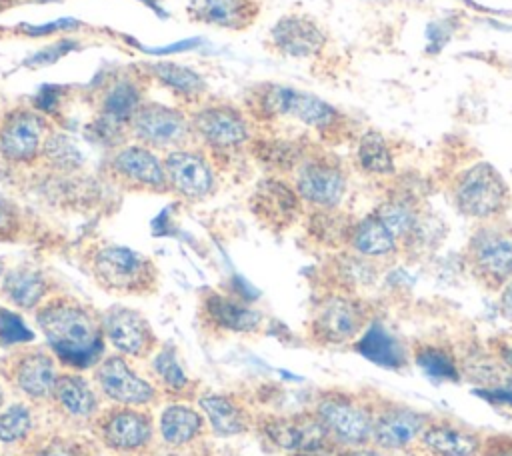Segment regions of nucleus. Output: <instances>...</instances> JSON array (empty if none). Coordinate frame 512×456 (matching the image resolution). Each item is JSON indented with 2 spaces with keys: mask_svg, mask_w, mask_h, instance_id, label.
I'll list each match as a JSON object with an SVG mask.
<instances>
[{
  "mask_svg": "<svg viewBox=\"0 0 512 456\" xmlns=\"http://www.w3.org/2000/svg\"><path fill=\"white\" fill-rule=\"evenodd\" d=\"M36 322L62 364L82 370L102 360V318L82 302L68 296L48 298L36 308Z\"/></svg>",
  "mask_w": 512,
  "mask_h": 456,
  "instance_id": "f257e3e1",
  "label": "nucleus"
},
{
  "mask_svg": "<svg viewBox=\"0 0 512 456\" xmlns=\"http://www.w3.org/2000/svg\"><path fill=\"white\" fill-rule=\"evenodd\" d=\"M248 114L258 120H294L322 136H336L348 128V116L328 100L276 82H264L248 94Z\"/></svg>",
  "mask_w": 512,
  "mask_h": 456,
  "instance_id": "f03ea898",
  "label": "nucleus"
},
{
  "mask_svg": "<svg viewBox=\"0 0 512 456\" xmlns=\"http://www.w3.org/2000/svg\"><path fill=\"white\" fill-rule=\"evenodd\" d=\"M454 208L472 220H500L510 206V186L502 172L488 160L464 166L450 184Z\"/></svg>",
  "mask_w": 512,
  "mask_h": 456,
  "instance_id": "7ed1b4c3",
  "label": "nucleus"
},
{
  "mask_svg": "<svg viewBox=\"0 0 512 456\" xmlns=\"http://www.w3.org/2000/svg\"><path fill=\"white\" fill-rule=\"evenodd\" d=\"M92 278L116 294H150L158 284L154 262L128 246L104 244L98 246L88 260Z\"/></svg>",
  "mask_w": 512,
  "mask_h": 456,
  "instance_id": "20e7f679",
  "label": "nucleus"
},
{
  "mask_svg": "<svg viewBox=\"0 0 512 456\" xmlns=\"http://www.w3.org/2000/svg\"><path fill=\"white\" fill-rule=\"evenodd\" d=\"M464 260L482 284L500 290L512 280V226L502 220L480 222L468 238Z\"/></svg>",
  "mask_w": 512,
  "mask_h": 456,
  "instance_id": "39448f33",
  "label": "nucleus"
},
{
  "mask_svg": "<svg viewBox=\"0 0 512 456\" xmlns=\"http://www.w3.org/2000/svg\"><path fill=\"white\" fill-rule=\"evenodd\" d=\"M294 188L314 210H334L348 192V176L334 156L310 152L294 168Z\"/></svg>",
  "mask_w": 512,
  "mask_h": 456,
  "instance_id": "423d86ee",
  "label": "nucleus"
},
{
  "mask_svg": "<svg viewBox=\"0 0 512 456\" xmlns=\"http://www.w3.org/2000/svg\"><path fill=\"white\" fill-rule=\"evenodd\" d=\"M368 306L352 292L324 296L310 322V334L320 344H346L356 340L368 326Z\"/></svg>",
  "mask_w": 512,
  "mask_h": 456,
  "instance_id": "0eeeda50",
  "label": "nucleus"
},
{
  "mask_svg": "<svg viewBox=\"0 0 512 456\" xmlns=\"http://www.w3.org/2000/svg\"><path fill=\"white\" fill-rule=\"evenodd\" d=\"M192 134L218 152L238 150L250 142V120L228 102H208L190 114Z\"/></svg>",
  "mask_w": 512,
  "mask_h": 456,
  "instance_id": "6e6552de",
  "label": "nucleus"
},
{
  "mask_svg": "<svg viewBox=\"0 0 512 456\" xmlns=\"http://www.w3.org/2000/svg\"><path fill=\"white\" fill-rule=\"evenodd\" d=\"M128 130L140 144L168 152L184 148L186 140L194 136L190 114L160 102H144Z\"/></svg>",
  "mask_w": 512,
  "mask_h": 456,
  "instance_id": "1a4fd4ad",
  "label": "nucleus"
},
{
  "mask_svg": "<svg viewBox=\"0 0 512 456\" xmlns=\"http://www.w3.org/2000/svg\"><path fill=\"white\" fill-rule=\"evenodd\" d=\"M316 416L328 430L332 442L348 448L364 446L372 440L374 414L346 394H326L316 404Z\"/></svg>",
  "mask_w": 512,
  "mask_h": 456,
  "instance_id": "9d476101",
  "label": "nucleus"
},
{
  "mask_svg": "<svg viewBox=\"0 0 512 456\" xmlns=\"http://www.w3.org/2000/svg\"><path fill=\"white\" fill-rule=\"evenodd\" d=\"M48 124L36 108H14L0 122V156L12 164H28L42 156Z\"/></svg>",
  "mask_w": 512,
  "mask_h": 456,
  "instance_id": "9b49d317",
  "label": "nucleus"
},
{
  "mask_svg": "<svg viewBox=\"0 0 512 456\" xmlns=\"http://www.w3.org/2000/svg\"><path fill=\"white\" fill-rule=\"evenodd\" d=\"M272 48L292 60H312L328 46L326 30L308 14H284L270 28Z\"/></svg>",
  "mask_w": 512,
  "mask_h": 456,
  "instance_id": "f8f14e48",
  "label": "nucleus"
},
{
  "mask_svg": "<svg viewBox=\"0 0 512 456\" xmlns=\"http://www.w3.org/2000/svg\"><path fill=\"white\" fill-rule=\"evenodd\" d=\"M164 170L168 188L186 200H202L214 192L216 176L206 156L192 148L166 152Z\"/></svg>",
  "mask_w": 512,
  "mask_h": 456,
  "instance_id": "ddd939ff",
  "label": "nucleus"
},
{
  "mask_svg": "<svg viewBox=\"0 0 512 456\" xmlns=\"http://www.w3.org/2000/svg\"><path fill=\"white\" fill-rule=\"evenodd\" d=\"M102 442L114 452H140L154 436L152 418L136 408H110L96 420Z\"/></svg>",
  "mask_w": 512,
  "mask_h": 456,
  "instance_id": "4468645a",
  "label": "nucleus"
},
{
  "mask_svg": "<svg viewBox=\"0 0 512 456\" xmlns=\"http://www.w3.org/2000/svg\"><path fill=\"white\" fill-rule=\"evenodd\" d=\"M266 438L288 452H316L320 454L330 442V434L314 414H292V416H274L262 424Z\"/></svg>",
  "mask_w": 512,
  "mask_h": 456,
  "instance_id": "2eb2a0df",
  "label": "nucleus"
},
{
  "mask_svg": "<svg viewBox=\"0 0 512 456\" xmlns=\"http://www.w3.org/2000/svg\"><path fill=\"white\" fill-rule=\"evenodd\" d=\"M110 170L122 182L146 190H166V170L164 160L154 152V148L140 142L124 144L114 150L110 158Z\"/></svg>",
  "mask_w": 512,
  "mask_h": 456,
  "instance_id": "dca6fc26",
  "label": "nucleus"
},
{
  "mask_svg": "<svg viewBox=\"0 0 512 456\" xmlns=\"http://www.w3.org/2000/svg\"><path fill=\"white\" fill-rule=\"evenodd\" d=\"M102 330L108 342L128 356L146 358L156 346L152 326L140 312L132 308L112 306L110 310H106V314L102 316Z\"/></svg>",
  "mask_w": 512,
  "mask_h": 456,
  "instance_id": "f3484780",
  "label": "nucleus"
},
{
  "mask_svg": "<svg viewBox=\"0 0 512 456\" xmlns=\"http://www.w3.org/2000/svg\"><path fill=\"white\" fill-rule=\"evenodd\" d=\"M96 380L104 396L122 406H144L156 396L154 386L132 372L120 356L102 360L96 368Z\"/></svg>",
  "mask_w": 512,
  "mask_h": 456,
  "instance_id": "a211bd4d",
  "label": "nucleus"
},
{
  "mask_svg": "<svg viewBox=\"0 0 512 456\" xmlns=\"http://www.w3.org/2000/svg\"><path fill=\"white\" fill-rule=\"evenodd\" d=\"M426 414L408 406H390L374 414L372 440L380 450H404L422 436Z\"/></svg>",
  "mask_w": 512,
  "mask_h": 456,
  "instance_id": "6ab92c4d",
  "label": "nucleus"
},
{
  "mask_svg": "<svg viewBox=\"0 0 512 456\" xmlns=\"http://www.w3.org/2000/svg\"><path fill=\"white\" fill-rule=\"evenodd\" d=\"M8 378L32 400L52 398L58 378L52 356L42 350H24L8 360Z\"/></svg>",
  "mask_w": 512,
  "mask_h": 456,
  "instance_id": "aec40b11",
  "label": "nucleus"
},
{
  "mask_svg": "<svg viewBox=\"0 0 512 456\" xmlns=\"http://www.w3.org/2000/svg\"><path fill=\"white\" fill-rule=\"evenodd\" d=\"M252 210L266 226L286 228L300 216L302 198L284 180L266 178L252 196Z\"/></svg>",
  "mask_w": 512,
  "mask_h": 456,
  "instance_id": "412c9836",
  "label": "nucleus"
},
{
  "mask_svg": "<svg viewBox=\"0 0 512 456\" xmlns=\"http://www.w3.org/2000/svg\"><path fill=\"white\" fill-rule=\"evenodd\" d=\"M144 88L140 78L122 76L104 88L100 98V124L110 130L130 128L136 112L144 104Z\"/></svg>",
  "mask_w": 512,
  "mask_h": 456,
  "instance_id": "4be33fe9",
  "label": "nucleus"
},
{
  "mask_svg": "<svg viewBox=\"0 0 512 456\" xmlns=\"http://www.w3.org/2000/svg\"><path fill=\"white\" fill-rule=\"evenodd\" d=\"M200 318L206 326L222 332H254L262 324L258 310L220 292H210L202 298Z\"/></svg>",
  "mask_w": 512,
  "mask_h": 456,
  "instance_id": "5701e85b",
  "label": "nucleus"
},
{
  "mask_svg": "<svg viewBox=\"0 0 512 456\" xmlns=\"http://www.w3.org/2000/svg\"><path fill=\"white\" fill-rule=\"evenodd\" d=\"M186 10L194 22L242 30L256 20L260 4L258 0H190Z\"/></svg>",
  "mask_w": 512,
  "mask_h": 456,
  "instance_id": "b1692460",
  "label": "nucleus"
},
{
  "mask_svg": "<svg viewBox=\"0 0 512 456\" xmlns=\"http://www.w3.org/2000/svg\"><path fill=\"white\" fill-rule=\"evenodd\" d=\"M348 248L368 260L380 262L396 256L402 246L394 232L380 220V216L370 212L354 220L348 236Z\"/></svg>",
  "mask_w": 512,
  "mask_h": 456,
  "instance_id": "393cba45",
  "label": "nucleus"
},
{
  "mask_svg": "<svg viewBox=\"0 0 512 456\" xmlns=\"http://www.w3.org/2000/svg\"><path fill=\"white\" fill-rule=\"evenodd\" d=\"M356 352L364 360L386 370H400L408 362L404 344L378 320H370L364 332L356 338Z\"/></svg>",
  "mask_w": 512,
  "mask_h": 456,
  "instance_id": "a878e982",
  "label": "nucleus"
},
{
  "mask_svg": "<svg viewBox=\"0 0 512 456\" xmlns=\"http://www.w3.org/2000/svg\"><path fill=\"white\" fill-rule=\"evenodd\" d=\"M0 286L4 298L20 310L40 308L50 292V282L44 272L24 264L6 270Z\"/></svg>",
  "mask_w": 512,
  "mask_h": 456,
  "instance_id": "bb28decb",
  "label": "nucleus"
},
{
  "mask_svg": "<svg viewBox=\"0 0 512 456\" xmlns=\"http://www.w3.org/2000/svg\"><path fill=\"white\" fill-rule=\"evenodd\" d=\"M356 166L374 178H390L396 174V152L388 136L376 128H368L358 134L354 144Z\"/></svg>",
  "mask_w": 512,
  "mask_h": 456,
  "instance_id": "cd10ccee",
  "label": "nucleus"
},
{
  "mask_svg": "<svg viewBox=\"0 0 512 456\" xmlns=\"http://www.w3.org/2000/svg\"><path fill=\"white\" fill-rule=\"evenodd\" d=\"M420 440L434 456H476L482 450L480 436L446 422L428 424Z\"/></svg>",
  "mask_w": 512,
  "mask_h": 456,
  "instance_id": "c85d7f7f",
  "label": "nucleus"
},
{
  "mask_svg": "<svg viewBox=\"0 0 512 456\" xmlns=\"http://www.w3.org/2000/svg\"><path fill=\"white\" fill-rule=\"evenodd\" d=\"M52 398L64 414L76 420L92 418L98 412V398L92 386L76 374H58Z\"/></svg>",
  "mask_w": 512,
  "mask_h": 456,
  "instance_id": "c756f323",
  "label": "nucleus"
},
{
  "mask_svg": "<svg viewBox=\"0 0 512 456\" xmlns=\"http://www.w3.org/2000/svg\"><path fill=\"white\" fill-rule=\"evenodd\" d=\"M200 408L206 414L212 430L220 436H234L248 430V412L226 394H204Z\"/></svg>",
  "mask_w": 512,
  "mask_h": 456,
  "instance_id": "7c9ffc66",
  "label": "nucleus"
},
{
  "mask_svg": "<svg viewBox=\"0 0 512 456\" xmlns=\"http://www.w3.org/2000/svg\"><path fill=\"white\" fill-rule=\"evenodd\" d=\"M374 212L394 232V236L400 240V246L412 234V230L416 228V224L422 216L416 196L408 194V192H400V190L396 194H390L388 198H384L376 206Z\"/></svg>",
  "mask_w": 512,
  "mask_h": 456,
  "instance_id": "2f4dec72",
  "label": "nucleus"
},
{
  "mask_svg": "<svg viewBox=\"0 0 512 456\" xmlns=\"http://www.w3.org/2000/svg\"><path fill=\"white\" fill-rule=\"evenodd\" d=\"M204 420L186 404H172L162 412L160 434L168 446H184L200 436Z\"/></svg>",
  "mask_w": 512,
  "mask_h": 456,
  "instance_id": "473e14b6",
  "label": "nucleus"
},
{
  "mask_svg": "<svg viewBox=\"0 0 512 456\" xmlns=\"http://www.w3.org/2000/svg\"><path fill=\"white\" fill-rule=\"evenodd\" d=\"M148 74L160 82L164 88L172 90L176 96H184V98H200L206 90V82L204 78L182 64L176 62H156L146 66Z\"/></svg>",
  "mask_w": 512,
  "mask_h": 456,
  "instance_id": "72a5a7b5",
  "label": "nucleus"
},
{
  "mask_svg": "<svg viewBox=\"0 0 512 456\" xmlns=\"http://www.w3.org/2000/svg\"><path fill=\"white\" fill-rule=\"evenodd\" d=\"M354 220L346 218V214L334 210H314L308 220V232L314 240H318L324 246H348V236L352 230Z\"/></svg>",
  "mask_w": 512,
  "mask_h": 456,
  "instance_id": "f704fd0d",
  "label": "nucleus"
},
{
  "mask_svg": "<svg viewBox=\"0 0 512 456\" xmlns=\"http://www.w3.org/2000/svg\"><path fill=\"white\" fill-rule=\"evenodd\" d=\"M334 272L340 280L344 292H352L356 288L372 286L378 280V266L374 260H368L356 252H342L334 260Z\"/></svg>",
  "mask_w": 512,
  "mask_h": 456,
  "instance_id": "c9c22d12",
  "label": "nucleus"
},
{
  "mask_svg": "<svg viewBox=\"0 0 512 456\" xmlns=\"http://www.w3.org/2000/svg\"><path fill=\"white\" fill-rule=\"evenodd\" d=\"M414 364L434 382H456L460 378L454 356L434 344L420 346L414 352Z\"/></svg>",
  "mask_w": 512,
  "mask_h": 456,
  "instance_id": "e433bc0d",
  "label": "nucleus"
},
{
  "mask_svg": "<svg viewBox=\"0 0 512 456\" xmlns=\"http://www.w3.org/2000/svg\"><path fill=\"white\" fill-rule=\"evenodd\" d=\"M42 156L58 170H76L84 162V156L76 142L60 132L48 134L42 148Z\"/></svg>",
  "mask_w": 512,
  "mask_h": 456,
  "instance_id": "4c0bfd02",
  "label": "nucleus"
},
{
  "mask_svg": "<svg viewBox=\"0 0 512 456\" xmlns=\"http://www.w3.org/2000/svg\"><path fill=\"white\" fill-rule=\"evenodd\" d=\"M34 426L32 412L24 404H12L4 412H0V442L14 444L28 438Z\"/></svg>",
  "mask_w": 512,
  "mask_h": 456,
  "instance_id": "58836bf2",
  "label": "nucleus"
},
{
  "mask_svg": "<svg viewBox=\"0 0 512 456\" xmlns=\"http://www.w3.org/2000/svg\"><path fill=\"white\" fill-rule=\"evenodd\" d=\"M152 370L156 372L158 380L172 392H182L188 388L190 380L184 372V368L180 366L176 354L172 348H164L160 350L154 360H152Z\"/></svg>",
  "mask_w": 512,
  "mask_h": 456,
  "instance_id": "ea45409f",
  "label": "nucleus"
},
{
  "mask_svg": "<svg viewBox=\"0 0 512 456\" xmlns=\"http://www.w3.org/2000/svg\"><path fill=\"white\" fill-rule=\"evenodd\" d=\"M32 340H34V334L24 324V320L16 312L8 308H0V346L26 344Z\"/></svg>",
  "mask_w": 512,
  "mask_h": 456,
  "instance_id": "a19ab883",
  "label": "nucleus"
},
{
  "mask_svg": "<svg viewBox=\"0 0 512 456\" xmlns=\"http://www.w3.org/2000/svg\"><path fill=\"white\" fill-rule=\"evenodd\" d=\"M74 48H76V42H74V40H56V42L46 44L44 48L36 50V52L26 60V66L38 68V66L54 64V62H58L60 58H64L68 52H72Z\"/></svg>",
  "mask_w": 512,
  "mask_h": 456,
  "instance_id": "79ce46f5",
  "label": "nucleus"
},
{
  "mask_svg": "<svg viewBox=\"0 0 512 456\" xmlns=\"http://www.w3.org/2000/svg\"><path fill=\"white\" fill-rule=\"evenodd\" d=\"M34 456H88V450L82 442L72 440V438H62L54 436L40 444Z\"/></svg>",
  "mask_w": 512,
  "mask_h": 456,
  "instance_id": "37998d69",
  "label": "nucleus"
},
{
  "mask_svg": "<svg viewBox=\"0 0 512 456\" xmlns=\"http://www.w3.org/2000/svg\"><path fill=\"white\" fill-rule=\"evenodd\" d=\"M456 24H450L448 20H436L428 26L426 30V52L428 54H438L444 50V46L452 40Z\"/></svg>",
  "mask_w": 512,
  "mask_h": 456,
  "instance_id": "c03bdc74",
  "label": "nucleus"
},
{
  "mask_svg": "<svg viewBox=\"0 0 512 456\" xmlns=\"http://www.w3.org/2000/svg\"><path fill=\"white\" fill-rule=\"evenodd\" d=\"M18 226L20 216L16 206L4 194H0V240H8L10 236H14L18 232Z\"/></svg>",
  "mask_w": 512,
  "mask_h": 456,
  "instance_id": "a18cd8bd",
  "label": "nucleus"
},
{
  "mask_svg": "<svg viewBox=\"0 0 512 456\" xmlns=\"http://www.w3.org/2000/svg\"><path fill=\"white\" fill-rule=\"evenodd\" d=\"M474 394L482 400H486L492 406H504L512 410V388H504V386H482L476 388Z\"/></svg>",
  "mask_w": 512,
  "mask_h": 456,
  "instance_id": "49530a36",
  "label": "nucleus"
},
{
  "mask_svg": "<svg viewBox=\"0 0 512 456\" xmlns=\"http://www.w3.org/2000/svg\"><path fill=\"white\" fill-rule=\"evenodd\" d=\"M498 310L500 314L512 322V280H508L502 288H500V294H498Z\"/></svg>",
  "mask_w": 512,
  "mask_h": 456,
  "instance_id": "de8ad7c7",
  "label": "nucleus"
},
{
  "mask_svg": "<svg viewBox=\"0 0 512 456\" xmlns=\"http://www.w3.org/2000/svg\"><path fill=\"white\" fill-rule=\"evenodd\" d=\"M482 456H512V438L490 442L482 450Z\"/></svg>",
  "mask_w": 512,
  "mask_h": 456,
  "instance_id": "09e8293b",
  "label": "nucleus"
},
{
  "mask_svg": "<svg viewBox=\"0 0 512 456\" xmlns=\"http://www.w3.org/2000/svg\"><path fill=\"white\" fill-rule=\"evenodd\" d=\"M342 456H388L384 452H380V448H364V446H356V448H348L346 452H342Z\"/></svg>",
  "mask_w": 512,
  "mask_h": 456,
  "instance_id": "8fccbe9b",
  "label": "nucleus"
},
{
  "mask_svg": "<svg viewBox=\"0 0 512 456\" xmlns=\"http://www.w3.org/2000/svg\"><path fill=\"white\" fill-rule=\"evenodd\" d=\"M500 358L512 370V346H502L500 348Z\"/></svg>",
  "mask_w": 512,
  "mask_h": 456,
  "instance_id": "3c124183",
  "label": "nucleus"
},
{
  "mask_svg": "<svg viewBox=\"0 0 512 456\" xmlns=\"http://www.w3.org/2000/svg\"><path fill=\"white\" fill-rule=\"evenodd\" d=\"M296 456H320V454H316V452H300Z\"/></svg>",
  "mask_w": 512,
  "mask_h": 456,
  "instance_id": "603ef678",
  "label": "nucleus"
},
{
  "mask_svg": "<svg viewBox=\"0 0 512 456\" xmlns=\"http://www.w3.org/2000/svg\"><path fill=\"white\" fill-rule=\"evenodd\" d=\"M2 276H4V264H2V260H0V282H2Z\"/></svg>",
  "mask_w": 512,
  "mask_h": 456,
  "instance_id": "864d4df0",
  "label": "nucleus"
},
{
  "mask_svg": "<svg viewBox=\"0 0 512 456\" xmlns=\"http://www.w3.org/2000/svg\"><path fill=\"white\" fill-rule=\"evenodd\" d=\"M2 404H4V394H2V388H0V408H2Z\"/></svg>",
  "mask_w": 512,
  "mask_h": 456,
  "instance_id": "5fc2aeb1",
  "label": "nucleus"
},
{
  "mask_svg": "<svg viewBox=\"0 0 512 456\" xmlns=\"http://www.w3.org/2000/svg\"><path fill=\"white\" fill-rule=\"evenodd\" d=\"M158 456H178V454H158Z\"/></svg>",
  "mask_w": 512,
  "mask_h": 456,
  "instance_id": "6e6d98bb",
  "label": "nucleus"
}]
</instances>
